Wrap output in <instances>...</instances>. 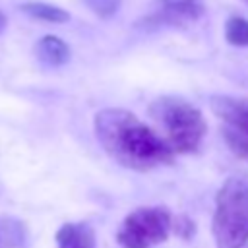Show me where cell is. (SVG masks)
Listing matches in <instances>:
<instances>
[{
  "label": "cell",
  "instance_id": "obj_3",
  "mask_svg": "<svg viewBox=\"0 0 248 248\" xmlns=\"http://www.w3.org/2000/svg\"><path fill=\"white\" fill-rule=\"evenodd\" d=\"M211 232L217 248H244L248 244V176L225 178L215 194Z\"/></svg>",
  "mask_w": 248,
  "mask_h": 248
},
{
  "label": "cell",
  "instance_id": "obj_4",
  "mask_svg": "<svg viewBox=\"0 0 248 248\" xmlns=\"http://www.w3.org/2000/svg\"><path fill=\"white\" fill-rule=\"evenodd\" d=\"M172 215L161 205H143L130 211L116 231L122 248H151L170 234Z\"/></svg>",
  "mask_w": 248,
  "mask_h": 248
},
{
  "label": "cell",
  "instance_id": "obj_15",
  "mask_svg": "<svg viewBox=\"0 0 248 248\" xmlns=\"http://www.w3.org/2000/svg\"><path fill=\"white\" fill-rule=\"evenodd\" d=\"M244 2H246V4H248V0H244Z\"/></svg>",
  "mask_w": 248,
  "mask_h": 248
},
{
  "label": "cell",
  "instance_id": "obj_11",
  "mask_svg": "<svg viewBox=\"0 0 248 248\" xmlns=\"http://www.w3.org/2000/svg\"><path fill=\"white\" fill-rule=\"evenodd\" d=\"M221 132H223V140H225L227 147L236 157L248 161V134H244V132H240L236 128H231L227 124L221 128Z\"/></svg>",
  "mask_w": 248,
  "mask_h": 248
},
{
  "label": "cell",
  "instance_id": "obj_7",
  "mask_svg": "<svg viewBox=\"0 0 248 248\" xmlns=\"http://www.w3.org/2000/svg\"><path fill=\"white\" fill-rule=\"evenodd\" d=\"M58 248H97L95 231L89 223H64L56 231Z\"/></svg>",
  "mask_w": 248,
  "mask_h": 248
},
{
  "label": "cell",
  "instance_id": "obj_9",
  "mask_svg": "<svg viewBox=\"0 0 248 248\" xmlns=\"http://www.w3.org/2000/svg\"><path fill=\"white\" fill-rule=\"evenodd\" d=\"M19 8L29 17L45 21V23H66L70 19V14L64 8H58V6L46 4V2H25Z\"/></svg>",
  "mask_w": 248,
  "mask_h": 248
},
{
  "label": "cell",
  "instance_id": "obj_10",
  "mask_svg": "<svg viewBox=\"0 0 248 248\" xmlns=\"http://www.w3.org/2000/svg\"><path fill=\"white\" fill-rule=\"evenodd\" d=\"M225 39L232 46H248V19L231 16L225 23Z\"/></svg>",
  "mask_w": 248,
  "mask_h": 248
},
{
  "label": "cell",
  "instance_id": "obj_14",
  "mask_svg": "<svg viewBox=\"0 0 248 248\" xmlns=\"http://www.w3.org/2000/svg\"><path fill=\"white\" fill-rule=\"evenodd\" d=\"M6 25H8V19H6V16H4V12L0 10V33L6 29Z\"/></svg>",
  "mask_w": 248,
  "mask_h": 248
},
{
  "label": "cell",
  "instance_id": "obj_6",
  "mask_svg": "<svg viewBox=\"0 0 248 248\" xmlns=\"http://www.w3.org/2000/svg\"><path fill=\"white\" fill-rule=\"evenodd\" d=\"M202 14L203 4L200 0H163L151 19L167 25H186L190 21H196Z\"/></svg>",
  "mask_w": 248,
  "mask_h": 248
},
{
  "label": "cell",
  "instance_id": "obj_5",
  "mask_svg": "<svg viewBox=\"0 0 248 248\" xmlns=\"http://www.w3.org/2000/svg\"><path fill=\"white\" fill-rule=\"evenodd\" d=\"M211 110L231 128H236L248 134V99L231 97V95H215L209 101Z\"/></svg>",
  "mask_w": 248,
  "mask_h": 248
},
{
  "label": "cell",
  "instance_id": "obj_1",
  "mask_svg": "<svg viewBox=\"0 0 248 248\" xmlns=\"http://www.w3.org/2000/svg\"><path fill=\"white\" fill-rule=\"evenodd\" d=\"M95 136L105 153L120 167L132 170H151L174 163V151L167 141L134 112L108 107L95 114Z\"/></svg>",
  "mask_w": 248,
  "mask_h": 248
},
{
  "label": "cell",
  "instance_id": "obj_13",
  "mask_svg": "<svg viewBox=\"0 0 248 248\" xmlns=\"http://www.w3.org/2000/svg\"><path fill=\"white\" fill-rule=\"evenodd\" d=\"M85 2H87V6H89L93 12H97V14L103 16V17L114 14L116 8H118V0H85Z\"/></svg>",
  "mask_w": 248,
  "mask_h": 248
},
{
  "label": "cell",
  "instance_id": "obj_2",
  "mask_svg": "<svg viewBox=\"0 0 248 248\" xmlns=\"http://www.w3.org/2000/svg\"><path fill=\"white\" fill-rule=\"evenodd\" d=\"M153 128L176 153H192L200 147L207 122L198 107L180 97H159L149 105Z\"/></svg>",
  "mask_w": 248,
  "mask_h": 248
},
{
  "label": "cell",
  "instance_id": "obj_8",
  "mask_svg": "<svg viewBox=\"0 0 248 248\" xmlns=\"http://www.w3.org/2000/svg\"><path fill=\"white\" fill-rule=\"evenodd\" d=\"M35 54L37 58L46 64V66H62L70 60V46L56 35H45L43 39L37 41L35 45Z\"/></svg>",
  "mask_w": 248,
  "mask_h": 248
},
{
  "label": "cell",
  "instance_id": "obj_12",
  "mask_svg": "<svg viewBox=\"0 0 248 248\" xmlns=\"http://www.w3.org/2000/svg\"><path fill=\"white\" fill-rule=\"evenodd\" d=\"M170 231H174L180 238L190 240V238L194 236V232H196V225L192 223V219H190V217H186V215H178L176 219H172Z\"/></svg>",
  "mask_w": 248,
  "mask_h": 248
}]
</instances>
